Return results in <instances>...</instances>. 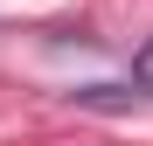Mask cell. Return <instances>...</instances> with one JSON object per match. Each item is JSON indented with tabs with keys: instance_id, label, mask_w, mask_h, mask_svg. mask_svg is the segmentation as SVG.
<instances>
[{
	"instance_id": "cell-1",
	"label": "cell",
	"mask_w": 153,
	"mask_h": 146,
	"mask_svg": "<svg viewBox=\"0 0 153 146\" xmlns=\"http://www.w3.org/2000/svg\"><path fill=\"white\" fill-rule=\"evenodd\" d=\"M132 84H139V90L153 97V35H146V42L132 49Z\"/></svg>"
}]
</instances>
